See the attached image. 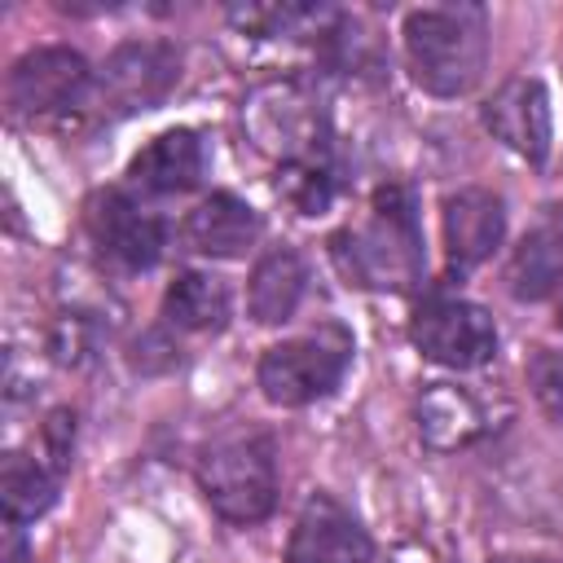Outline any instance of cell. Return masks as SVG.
Instances as JSON below:
<instances>
[{"instance_id":"cell-9","label":"cell","mask_w":563,"mask_h":563,"mask_svg":"<svg viewBox=\"0 0 563 563\" xmlns=\"http://www.w3.org/2000/svg\"><path fill=\"white\" fill-rule=\"evenodd\" d=\"M88 233L92 242L123 268H150L158 255H163V242H167V229L154 211H145L132 194H119V189H106L88 202Z\"/></svg>"},{"instance_id":"cell-18","label":"cell","mask_w":563,"mask_h":563,"mask_svg":"<svg viewBox=\"0 0 563 563\" xmlns=\"http://www.w3.org/2000/svg\"><path fill=\"white\" fill-rule=\"evenodd\" d=\"M57 479H62V471H53L44 457L9 453L4 475H0V497H4L9 528H22V523L40 519L57 501Z\"/></svg>"},{"instance_id":"cell-24","label":"cell","mask_w":563,"mask_h":563,"mask_svg":"<svg viewBox=\"0 0 563 563\" xmlns=\"http://www.w3.org/2000/svg\"><path fill=\"white\" fill-rule=\"evenodd\" d=\"M559 325H563V308H559Z\"/></svg>"},{"instance_id":"cell-15","label":"cell","mask_w":563,"mask_h":563,"mask_svg":"<svg viewBox=\"0 0 563 563\" xmlns=\"http://www.w3.org/2000/svg\"><path fill=\"white\" fill-rule=\"evenodd\" d=\"M260 238V216L255 207H246L242 198L233 194H211L202 198L189 220H185V242L198 251V255H216V260H233L242 255L246 246H255Z\"/></svg>"},{"instance_id":"cell-23","label":"cell","mask_w":563,"mask_h":563,"mask_svg":"<svg viewBox=\"0 0 563 563\" xmlns=\"http://www.w3.org/2000/svg\"><path fill=\"white\" fill-rule=\"evenodd\" d=\"M4 563H31V554H26V545H22V537H18V528H9V545H4Z\"/></svg>"},{"instance_id":"cell-3","label":"cell","mask_w":563,"mask_h":563,"mask_svg":"<svg viewBox=\"0 0 563 563\" xmlns=\"http://www.w3.org/2000/svg\"><path fill=\"white\" fill-rule=\"evenodd\" d=\"M198 488L229 523H260L277 501V462L268 435H224L198 457Z\"/></svg>"},{"instance_id":"cell-7","label":"cell","mask_w":563,"mask_h":563,"mask_svg":"<svg viewBox=\"0 0 563 563\" xmlns=\"http://www.w3.org/2000/svg\"><path fill=\"white\" fill-rule=\"evenodd\" d=\"M180 75V57L167 40H132L119 44L101 66V101L119 114H136L158 106Z\"/></svg>"},{"instance_id":"cell-21","label":"cell","mask_w":563,"mask_h":563,"mask_svg":"<svg viewBox=\"0 0 563 563\" xmlns=\"http://www.w3.org/2000/svg\"><path fill=\"white\" fill-rule=\"evenodd\" d=\"M229 18L251 35H299L303 26H321L330 13L317 4H246L229 9Z\"/></svg>"},{"instance_id":"cell-11","label":"cell","mask_w":563,"mask_h":563,"mask_svg":"<svg viewBox=\"0 0 563 563\" xmlns=\"http://www.w3.org/2000/svg\"><path fill=\"white\" fill-rule=\"evenodd\" d=\"M369 559H374V541L347 506H339L330 493L303 501L286 545V563H369Z\"/></svg>"},{"instance_id":"cell-12","label":"cell","mask_w":563,"mask_h":563,"mask_svg":"<svg viewBox=\"0 0 563 563\" xmlns=\"http://www.w3.org/2000/svg\"><path fill=\"white\" fill-rule=\"evenodd\" d=\"M202 163L207 150L198 141V132L189 128H172L163 136H154L141 154H132L128 163V189L141 198H167V194H185L202 180Z\"/></svg>"},{"instance_id":"cell-10","label":"cell","mask_w":563,"mask_h":563,"mask_svg":"<svg viewBox=\"0 0 563 563\" xmlns=\"http://www.w3.org/2000/svg\"><path fill=\"white\" fill-rule=\"evenodd\" d=\"M484 128L506 150H515L519 158L545 163L550 141H554V119H550V92H545V84L541 79H528V75L506 79L488 97V106H484Z\"/></svg>"},{"instance_id":"cell-19","label":"cell","mask_w":563,"mask_h":563,"mask_svg":"<svg viewBox=\"0 0 563 563\" xmlns=\"http://www.w3.org/2000/svg\"><path fill=\"white\" fill-rule=\"evenodd\" d=\"M163 317L176 330H220L229 317V286L211 273H180L163 295Z\"/></svg>"},{"instance_id":"cell-20","label":"cell","mask_w":563,"mask_h":563,"mask_svg":"<svg viewBox=\"0 0 563 563\" xmlns=\"http://www.w3.org/2000/svg\"><path fill=\"white\" fill-rule=\"evenodd\" d=\"M277 194L299 216H321V211H330V202L339 194V180H334V167L325 158H317V163H290V167L277 172Z\"/></svg>"},{"instance_id":"cell-6","label":"cell","mask_w":563,"mask_h":563,"mask_svg":"<svg viewBox=\"0 0 563 563\" xmlns=\"http://www.w3.org/2000/svg\"><path fill=\"white\" fill-rule=\"evenodd\" d=\"M409 339L427 361L449 365V369H475V365L493 361V352H497L493 317L479 303L453 299V295L427 299L409 321Z\"/></svg>"},{"instance_id":"cell-16","label":"cell","mask_w":563,"mask_h":563,"mask_svg":"<svg viewBox=\"0 0 563 563\" xmlns=\"http://www.w3.org/2000/svg\"><path fill=\"white\" fill-rule=\"evenodd\" d=\"M303 286H308L303 260L290 246H277L255 264L251 286H246V308L260 325H277L286 317H295V308L303 299Z\"/></svg>"},{"instance_id":"cell-13","label":"cell","mask_w":563,"mask_h":563,"mask_svg":"<svg viewBox=\"0 0 563 563\" xmlns=\"http://www.w3.org/2000/svg\"><path fill=\"white\" fill-rule=\"evenodd\" d=\"M501 233H506V207L497 194L457 189L444 198V246L457 273L484 264L501 246Z\"/></svg>"},{"instance_id":"cell-1","label":"cell","mask_w":563,"mask_h":563,"mask_svg":"<svg viewBox=\"0 0 563 563\" xmlns=\"http://www.w3.org/2000/svg\"><path fill=\"white\" fill-rule=\"evenodd\" d=\"M334 268L361 290H413L427 268L413 194L387 185L369 198V211L330 238Z\"/></svg>"},{"instance_id":"cell-2","label":"cell","mask_w":563,"mask_h":563,"mask_svg":"<svg viewBox=\"0 0 563 563\" xmlns=\"http://www.w3.org/2000/svg\"><path fill=\"white\" fill-rule=\"evenodd\" d=\"M405 57L435 97H462L488 62V18L479 4H427L405 13Z\"/></svg>"},{"instance_id":"cell-14","label":"cell","mask_w":563,"mask_h":563,"mask_svg":"<svg viewBox=\"0 0 563 563\" xmlns=\"http://www.w3.org/2000/svg\"><path fill=\"white\" fill-rule=\"evenodd\" d=\"M515 299H545L563 282V207H550L515 246L506 268Z\"/></svg>"},{"instance_id":"cell-22","label":"cell","mask_w":563,"mask_h":563,"mask_svg":"<svg viewBox=\"0 0 563 563\" xmlns=\"http://www.w3.org/2000/svg\"><path fill=\"white\" fill-rule=\"evenodd\" d=\"M528 383H532V396L541 400V409L554 422H563V352H537L528 365Z\"/></svg>"},{"instance_id":"cell-8","label":"cell","mask_w":563,"mask_h":563,"mask_svg":"<svg viewBox=\"0 0 563 563\" xmlns=\"http://www.w3.org/2000/svg\"><path fill=\"white\" fill-rule=\"evenodd\" d=\"M88 84H92V70L75 48H57V44L35 48V53L18 57L9 70V106L26 119L57 114V110L79 106Z\"/></svg>"},{"instance_id":"cell-4","label":"cell","mask_w":563,"mask_h":563,"mask_svg":"<svg viewBox=\"0 0 563 563\" xmlns=\"http://www.w3.org/2000/svg\"><path fill=\"white\" fill-rule=\"evenodd\" d=\"M352 365V334L339 321H321L317 330L286 339L260 356V391L273 405H312L330 396Z\"/></svg>"},{"instance_id":"cell-17","label":"cell","mask_w":563,"mask_h":563,"mask_svg":"<svg viewBox=\"0 0 563 563\" xmlns=\"http://www.w3.org/2000/svg\"><path fill=\"white\" fill-rule=\"evenodd\" d=\"M484 431V413L479 405L453 387V383H431L422 396H418V435L431 444V449H462L471 444L475 435Z\"/></svg>"},{"instance_id":"cell-5","label":"cell","mask_w":563,"mask_h":563,"mask_svg":"<svg viewBox=\"0 0 563 563\" xmlns=\"http://www.w3.org/2000/svg\"><path fill=\"white\" fill-rule=\"evenodd\" d=\"M242 123H246L251 141L264 154L282 158V167L325 158L321 110H317V101L299 84H268V88H260L242 106Z\"/></svg>"}]
</instances>
